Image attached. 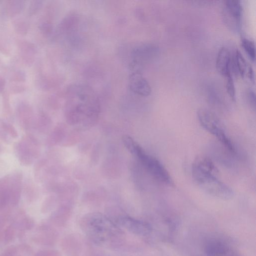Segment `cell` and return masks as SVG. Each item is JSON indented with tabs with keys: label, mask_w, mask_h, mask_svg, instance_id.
<instances>
[{
	"label": "cell",
	"mask_w": 256,
	"mask_h": 256,
	"mask_svg": "<svg viewBox=\"0 0 256 256\" xmlns=\"http://www.w3.org/2000/svg\"><path fill=\"white\" fill-rule=\"evenodd\" d=\"M80 226L87 238L101 247H114L120 244L124 236L123 231L115 222L100 213L85 215Z\"/></svg>",
	"instance_id": "1"
},
{
	"label": "cell",
	"mask_w": 256,
	"mask_h": 256,
	"mask_svg": "<svg viewBox=\"0 0 256 256\" xmlns=\"http://www.w3.org/2000/svg\"><path fill=\"white\" fill-rule=\"evenodd\" d=\"M218 170L208 157L199 156L192 165L193 177L198 185L214 197L223 199H231L232 190L218 178Z\"/></svg>",
	"instance_id": "2"
},
{
	"label": "cell",
	"mask_w": 256,
	"mask_h": 256,
	"mask_svg": "<svg viewBox=\"0 0 256 256\" xmlns=\"http://www.w3.org/2000/svg\"><path fill=\"white\" fill-rule=\"evenodd\" d=\"M123 143L127 150L140 162L147 171L163 184L173 186V182L167 170L156 158L150 155L131 137L125 136Z\"/></svg>",
	"instance_id": "3"
},
{
	"label": "cell",
	"mask_w": 256,
	"mask_h": 256,
	"mask_svg": "<svg viewBox=\"0 0 256 256\" xmlns=\"http://www.w3.org/2000/svg\"><path fill=\"white\" fill-rule=\"evenodd\" d=\"M201 126L214 135L230 152L235 153V148L227 136L216 116L211 111L205 109H200L197 113Z\"/></svg>",
	"instance_id": "4"
},
{
	"label": "cell",
	"mask_w": 256,
	"mask_h": 256,
	"mask_svg": "<svg viewBox=\"0 0 256 256\" xmlns=\"http://www.w3.org/2000/svg\"><path fill=\"white\" fill-rule=\"evenodd\" d=\"M15 151L22 164L30 165L39 155L38 141L33 136L26 135L16 143Z\"/></svg>",
	"instance_id": "5"
},
{
	"label": "cell",
	"mask_w": 256,
	"mask_h": 256,
	"mask_svg": "<svg viewBox=\"0 0 256 256\" xmlns=\"http://www.w3.org/2000/svg\"><path fill=\"white\" fill-rule=\"evenodd\" d=\"M222 13L224 22L228 27L234 32L240 33L243 14L241 1L237 0L225 1Z\"/></svg>",
	"instance_id": "6"
},
{
	"label": "cell",
	"mask_w": 256,
	"mask_h": 256,
	"mask_svg": "<svg viewBox=\"0 0 256 256\" xmlns=\"http://www.w3.org/2000/svg\"><path fill=\"white\" fill-rule=\"evenodd\" d=\"M204 251L207 256H240L236 249L227 241L213 238L204 245Z\"/></svg>",
	"instance_id": "7"
},
{
	"label": "cell",
	"mask_w": 256,
	"mask_h": 256,
	"mask_svg": "<svg viewBox=\"0 0 256 256\" xmlns=\"http://www.w3.org/2000/svg\"><path fill=\"white\" fill-rule=\"evenodd\" d=\"M115 222L121 228L139 236H147L153 231L152 226L148 222L129 216H121Z\"/></svg>",
	"instance_id": "8"
},
{
	"label": "cell",
	"mask_w": 256,
	"mask_h": 256,
	"mask_svg": "<svg viewBox=\"0 0 256 256\" xmlns=\"http://www.w3.org/2000/svg\"><path fill=\"white\" fill-rule=\"evenodd\" d=\"M158 50V48L153 44H142L135 47L132 53L131 68L135 72H139L142 65L154 58Z\"/></svg>",
	"instance_id": "9"
},
{
	"label": "cell",
	"mask_w": 256,
	"mask_h": 256,
	"mask_svg": "<svg viewBox=\"0 0 256 256\" xmlns=\"http://www.w3.org/2000/svg\"><path fill=\"white\" fill-rule=\"evenodd\" d=\"M129 84L131 91L140 96L147 97L152 92L150 85L140 72L131 74Z\"/></svg>",
	"instance_id": "10"
},
{
	"label": "cell",
	"mask_w": 256,
	"mask_h": 256,
	"mask_svg": "<svg viewBox=\"0 0 256 256\" xmlns=\"http://www.w3.org/2000/svg\"><path fill=\"white\" fill-rule=\"evenodd\" d=\"M231 59L232 55L229 49L225 47H222L217 55L216 67L217 71L225 77L232 74Z\"/></svg>",
	"instance_id": "11"
},
{
	"label": "cell",
	"mask_w": 256,
	"mask_h": 256,
	"mask_svg": "<svg viewBox=\"0 0 256 256\" xmlns=\"http://www.w3.org/2000/svg\"><path fill=\"white\" fill-rule=\"evenodd\" d=\"M17 46L20 51V57L22 62L27 65L33 64L35 55L37 52V49L35 44L26 40H19L17 41Z\"/></svg>",
	"instance_id": "12"
},
{
	"label": "cell",
	"mask_w": 256,
	"mask_h": 256,
	"mask_svg": "<svg viewBox=\"0 0 256 256\" xmlns=\"http://www.w3.org/2000/svg\"><path fill=\"white\" fill-rule=\"evenodd\" d=\"M17 114L21 126L25 130L33 125V111L31 106L26 102H21L17 108Z\"/></svg>",
	"instance_id": "13"
},
{
	"label": "cell",
	"mask_w": 256,
	"mask_h": 256,
	"mask_svg": "<svg viewBox=\"0 0 256 256\" xmlns=\"http://www.w3.org/2000/svg\"><path fill=\"white\" fill-rule=\"evenodd\" d=\"M249 64L239 50H236L231 59V72L242 78L246 77Z\"/></svg>",
	"instance_id": "14"
},
{
	"label": "cell",
	"mask_w": 256,
	"mask_h": 256,
	"mask_svg": "<svg viewBox=\"0 0 256 256\" xmlns=\"http://www.w3.org/2000/svg\"><path fill=\"white\" fill-rule=\"evenodd\" d=\"M24 6L25 2L22 1H7L4 5V12L7 17L13 18L22 13Z\"/></svg>",
	"instance_id": "15"
},
{
	"label": "cell",
	"mask_w": 256,
	"mask_h": 256,
	"mask_svg": "<svg viewBox=\"0 0 256 256\" xmlns=\"http://www.w3.org/2000/svg\"><path fill=\"white\" fill-rule=\"evenodd\" d=\"M242 47L249 59L253 63L256 61V47L254 41L244 38L241 41Z\"/></svg>",
	"instance_id": "16"
},
{
	"label": "cell",
	"mask_w": 256,
	"mask_h": 256,
	"mask_svg": "<svg viewBox=\"0 0 256 256\" xmlns=\"http://www.w3.org/2000/svg\"><path fill=\"white\" fill-rule=\"evenodd\" d=\"M13 25L16 32L20 35H26L29 31L30 26L28 23L23 19L16 20Z\"/></svg>",
	"instance_id": "17"
},
{
	"label": "cell",
	"mask_w": 256,
	"mask_h": 256,
	"mask_svg": "<svg viewBox=\"0 0 256 256\" xmlns=\"http://www.w3.org/2000/svg\"><path fill=\"white\" fill-rule=\"evenodd\" d=\"M0 131L6 136L8 135L14 139L18 136L17 131L14 127L4 121L0 122Z\"/></svg>",
	"instance_id": "18"
},
{
	"label": "cell",
	"mask_w": 256,
	"mask_h": 256,
	"mask_svg": "<svg viewBox=\"0 0 256 256\" xmlns=\"http://www.w3.org/2000/svg\"><path fill=\"white\" fill-rule=\"evenodd\" d=\"M226 78L227 92L231 99L235 102L236 101V90L232 74L228 75Z\"/></svg>",
	"instance_id": "19"
},
{
	"label": "cell",
	"mask_w": 256,
	"mask_h": 256,
	"mask_svg": "<svg viewBox=\"0 0 256 256\" xmlns=\"http://www.w3.org/2000/svg\"><path fill=\"white\" fill-rule=\"evenodd\" d=\"M26 80V75L22 70H17L13 72L10 77V81L14 83L21 84Z\"/></svg>",
	"instance_id": "20"
},
{
	"label": "cell",
	"mask_w": 256,
	"mask_h": 256,
	"mask_svg": "<svg viewBox=\"0 0 256 256\" xmlns=\"http://www.w3.org/2000/svg\"><path fill=\"white\" fill-rule=\"evenodd\" d=\"M43 5V2L40 1H31L28 7V14L30 16L37 14Z\"/></svg>",
	"instance_id": "21"
},
{
	"label": "cell",
	"mask_w": 256,
	"mask_h": 256,
	"mask_svg": "<svg viewBox=\"0 0 256 256\" xmlns=\"http://www.w3.org/2000/svg\"><path fill=\"white\" fill-rule=\"evenodd\" d=\"M39 29L43 34L49 35L52 32V26L47 21H43L40 24Z\"/></svg>",
	"instance_id": "22"
},
{
	"label": "cell",
	"mask_w": 256,
	"mask_h": 256,
	"mask_svg": "<svg viewBox=\"0 0 256 256\" xmlns=\"http://www.w3.org/2000/svg\"><path fill=\"white\" fill-rule=\"evenodd\" d=\"M247 98L249 104L251 108L255 111L256 109V94L252 89H249L247 92Z\"/></svg>",
	"instance_id": "23"
},
{
	"label": "cell",
	"mask_w": 256,
	"mask_h": 256,
	"mask_svg": "<svg viewBox=\"0 0 256 256\" xmlns=\"http://www.w3.org/2000/svg\"><path fill=\"white\" fill-rule=\"evenodd\" d=\"M27 87L22 84L14 83L10 87V91L14 94H21L26 91Z\"/></svg>",
	"instance_id": "24"
},
{
	"label": "cell",
	"mask_w": 256,
	"mask_h": 256,
	"mask_svg": "<svg viewBox=\"0 0 256 256\" xmlns=\"http://www.w3.org/2000/svg\"><path fill=\"white\" fill-rule=\"evenodd\" d=\"M246 77H247L252 83L255 84V73L251 65L249 66Z\"/></svg>",
	"instance_id": "25"
},
{
	"label": "cell",
	"mask_w": 256,
	"mask_h": 256,
	"mask_svg": "<svg viewBox=\"0 0 256 256\" xmlns=\"http://www.w3.org/2000/svg\"><path fill=\"white\" fill-rule=\"evenodd\" d=\"M6 86V81L4 77L0 76V93L4 92Z\"/></svg>",
	"instance_id": "26"
},
{
	"label": "cell",
	"mask_w": 256,
	"mask_h": 256,
	"mask_svg": "<svg viewBox=\"0 0 256 256\" xmlns=\"http://www.w3.org/2000/svg\"><path fill=\"white\" fill-rule=\"evenodd\" d=\"M0 66H1V62H0Z\"/></svg>",
	"instance_id": "27"
},
{
	"label": "cell",
	"mask_w": 256,
	"mask_h": 256,
	"mask_svg": "<svg viewBox=\"0 0 256 256\" xmlns=\"http://www.w3.org/2000/svg\"></svg>",
	"instance_id": "28"
}]
</instances>
